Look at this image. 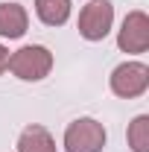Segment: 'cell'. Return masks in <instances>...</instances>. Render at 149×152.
I'll list each match as a JSON object with an SVG mask.
<instances>
[{"label": "cell", "instance_id": "1", "mask_svg": "<svg viewBox=\"0 0 149 152\" xmlns=\"http://www.w3.org/2000/svg\"><path fill=\"white\" fill-rule=\"evenodd\" d=\"M9 67L18 79H26V82H38L50 73L53 67V53L41 44H29V47H20L18 53L9 56Z\"/></svg>", "mask_w": 149, "mask_h": 152}, {"label": "cell", "instance_id": "2", "mask_svg": "<svg viewBox=\"0 0 149 152\" xmlns=\"http://www.w3.org/2000/svg\"><path fill=\"white\" fill-rule=\"evenodd\" d=\"M105 146V129L93 117H79L64 132V149L67 152H99Z\"/></svg>", "mask_w": 149, "mask_h": 152}, {"label": "cell", "instance_id": "3", "mask_svg": "<svg viewBox=\"0 0 149 152\" xmlns=\"http://www.w3.org/2000/svg\"><path fill=\"white\" fill-rule=\"evenodd\" d=\"M149 88V67L140 61H126L117 64L111 73V91L123 99H134Z\"/></svg>", "mask_w": 149, "mask_h": 152}, {"label": "cell", "instance_id": "4", "mask_svg": "<svg viewBox=\"0 0 149 152\" xmlns=\"http://www.w3.org/2000/svg\"><path fill=\"white\" fill-rule=\"evenodd\" d=\"M114 6L108 0H88V6L79 15V35L88 41H102L111 29Z\"/></svg>", "mask_w": 149, "mask_h": 152}, {"label": "cell", "instance_id": "5", "mask_svg": "<svg viewBox=\"0 0 149 152\" xmlns=\"http://www.w3.org/2000/svg\"><path fill=\"white\" fill-rule=\"evenodd\" d=\"M117 47L123 53H143L149 47V18L146 12H129L123 26H120V35H117Z\"/></svg>", "mask_w": 149, "mask_h": 152}, {"label": "cell", "instance_id": "6", "mask_svg": "<svg viewBox=\"0 0 149 152\" xmlns=\"http://www.w3.org/2000/svg\"><path fill=\"white\" fill-rule=\"evenodd\" d=\"M29 26L26 9L20 3H0V35L3 38H20Z\"/></svg>", "mask_w": 149, "mask_h": 152}, {"label": "cell", "instance_id": "7", "mask_svg": "<svg viewBox=\"0 0 149 152\" xmlns=\"http://www.w3.org/2000/svg\"><path fill=\"white\" fill-rule=\"evenodd\" d=\"M18 152H56V140L44 126H26L18 137Z\"/></svg>", "mask_w": 149, "mask_h": 152}, {"label": "cell", "instance_id": "8", "mask_svg": "<svg viewBox=\"0 0 149 152\" xmlns=\"http://www.w3.org/2000/svg\"><path fill=\"white\" fill-rule=\"evenodd\" d=\"M35 12L47 26H61L70 18V0H35Z\"/></svg>", "mask_w": 149, "mask_h": 152}, {"label": "cell", "instance_id": "9", "mask_svg": "<svg viewBox=\"0 0 149 152\" xmlns=\"http://www.w3.org/2000/svg\"><path fill=\"white\" fill-rule=\"evenodd\" d=\"M129 146L131 152H149V117L140 114L129 126Z\"/></svg>", "mask_w": 149, "mask_h": 152}, {"label": "cell", "instance_id": "10", "mask_svg": "<svg viewBox=\"0 0 149 152\" xmlns=\"http://www.w3.org/2000/svg\"><path fill=\"white\" fill-rule=\"evenodd\" d=\"M6 67H9V50H6V47L0 44V73H3Z\"/></svg>", "mask_w": 149, "mask_h": 152}]
</instances>
